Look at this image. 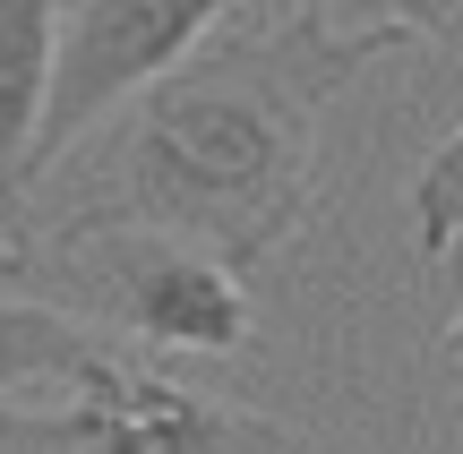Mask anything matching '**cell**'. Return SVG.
I'll return each mask as SVG.
<instances>
[{
    "instance_id": "1",
    "label": "cell",
    "mask_w": 463,
    "mask_h": 454,
    "mask_svg": "<svg viewBox=\"0 0 463 454\" xmlns=\"http://www.w3.org/2000/svg\"><path fill=\"white\" fill-rule=\"evenodd\" d=\"M369 60H378V43L335 34L317 9L198 43L129 103L112 181L52 240L172 232L249 274L300 232L317 198V120Z\"/></svg>"
},
{
    "instance_id": "2",
    "label": "cell",
    "mask_w": 463,
    "mask_h": 454,
    "mask_svg": "<svg viewBox=\"0 0 463 454\" xmlns=\"http://www.w3.org/2000/svg\"><path fill=\"white\" fill-rule=\"evenodd\" d=\"M34 283L78 292L95 309V326H112L120 343H146V352L232 360L258 343V301H249L241 266H223L215 249L172 232L52 240V257H34Z\"/></svg>"
},
{
    "instance_id": "3",
    "label": "cell",
    "mask_w": 463,
    "mask_h": 454,
    "mask_svg": "<svg viewBox=\"0 0 463 454\" xmlns=\"http://www.w3.org/2000/svg\"><path fill=\"white\" fill-rule=\"evenodd\" d=\"M0 454H309V446L120 352L86 386H69V403L0 412Z\"/></svg>"
},
{
    "instance_id": "4",
    "label": "cell",
    "mask_w": 463,
    "mask_h": 454,
    "mask_svg": "<svg viewBox=\"0 0 463 454\" xmlns=\"http://www.w3.org/2000/svg\"><path fill=\"white\" fill-rule=\"evenodd\" d=\"M223 9H241V0H78L61 17V60H52V103L26 181H43L103 112L137 103L164 69H181L215 34Z\"/></svg>"
},
{
    "instance_id": "5",
    "label": "cell",
    "mask_w": 463,
    "mask_h": 454,
    "mask_svg": "<svg viewBox=\"0 0 463 454\" xmlns=\"http://www.w3.org/2000/svg\"><path fill=\"white\" fill-rule=\"evenodd\" d=\"M52 60H61V0H0V249H26L17 215L34 189L26 163L43 137Z\"/></svg>"
},
{
    "instance_id": "6",
    "label": "cell",
    "mask_w": 463,
    "mask_h": 454,
    "mask_svg": "<svg viewBox=\"0 0 463 454\" xmlns=\"http://www.w3.org/2000/svg\"><path fill=\"white\" fill-rule=\"evenodd\" d=\"M129 343L112 326H86L52 301H17L0 292V394L17 386H86L103 360H120Z\"/></svg>"
},
{
    "instance_id": "7",
    "label": "cell",
    "mask_w": 463,
    "mask_h": 454,
    "mask_svg": "<svg viewBox=\"0 0 463 454\" xmlns=\"http://www.w3.org/2000/svg\"><path fill=\"white\" fill-rule=\"evenodd\" d=\"M300 9H317L335 34H352V43H420V34H455L463 26V0H300Z\"/></svg>"
},
{
    "instance_id": "8",
    "label": "cell",
    "mask_w": 463,
    "mask_h": 454,
    "mask_svg": "<svg viewBox=\"0 0 463 454\" xmlns=\"http://www.w3.org/2000/svg\"><path fill=\"white\" fill-rule=\"evenodd\" d=\"M455 232H463V129L438 137L430 163H420V181H412V240H420V257H447Z\"/></svg>"
},
{
    "instance_id": "9",
    "label": "cell",
    "mask_w": 463,
    "mask_h": 454,
    "mask_svg": "<svg viewBox=\"0 0 463 454\" xmlns=\"http://www.w3.org/2000/svg\"><path fill=\"white\" fill-rule=\"evenodd\" d=\"M34 274V249H0V283H26Z\"/></svg>"
},
{
    "instance_id": "10",
    "label": "cell",
    "mask_w": 463,
    "mask_h": 454,
    "mask_svg": "<svg viewBox=\"0 0 463 454\" xmlns=\"http://www.w3.org/2000/svg\"><path fill=\"white\" fill-rule=\"evenodd\" d=\"M447 352H463V309H455V326H447Z\"/></svg>"
}]
</instances>
